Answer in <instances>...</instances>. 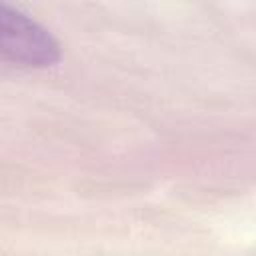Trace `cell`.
<instances>
[{"instance_id":"cell-1","label":"cell","mask_w":256,"mask_h":256,"mask_svg":"<svg viewBox=\"0 0 256 256\" xmlns=\"http://www.w3.org/2000/svg\"><path fill=\"white\" fill-rule=\"evenodd\" d=\"M0 50L16 66L48 68L60 60L58 40L28 14L0 6Z\"/></svg>"}]
</instances>
